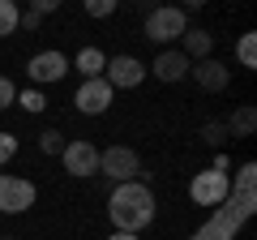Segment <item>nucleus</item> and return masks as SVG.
I'll return each mask as SVG.
<instances>
[{
    "label": "nucleus",
    "instance_id": "21",
    "mask_svg": "<svg viewBox=\"0 0 257 240\" xmlns=\"http://www.w3.org/2000/svg\"><path fill=\"white\" fill-rule=\"evenodd\" d=\"M18 103H22L26 111H43V107H47V99H43L39 90H22V94H18Z\"/></svg>",
    "mask_w": 257,
    "mask_h": 240
},
{
    "label": "nucleus",
    "instance_id": "15",
    "mask_svg": "<svg viewBox=\"0 0 257 240\" xmlns=\"http://www.w3.org/2000/svg\"><path fill=\"white\" fill-rule=\"evenodd\" d=\"M223 125H227V133H236V138H253L257 111L253 107H240V111H231V120H223Z\"/></svg>",
    "mask_w": 257,
    "mask_h": 240
},
{
    "label": "nucleus",
    "instance_id": "22",
    "mask_svg": "<svg viewBox=\"0 0 257 240\" xmlns=\"http://www.w3.org/2000/svg\"><path fill=\"white\" fill-rule=\"evenodd\" d=\"M13 155H18V138H13V133H0V167L9 163Z\"/></svg>",
    "mask_w": 257,
    "mask_h": 240
},
{
    "label": "nucleus",
    "instance_id": "4",
    "mask_svg": "<svg viewBox=\"0 0 257 240\" xmlns=\"http://www.w3.org/2000/svg\"><path fill=\"white\" fill-rule=\"evenodd\" d=\"M184 30H189V13L184 9H155L146 18V26H142V35L163 47V43H172V39H180Z\"/></svg>",
    "mask_w": 257,
    "mask_h": 240
},
{
    "label": "nucleus",
    "instance_id": "25",
    "mask_svg": "<svg viewBox=\"0 0 257 240\" xmlns=\"http://www.w3.org/2000/svg\"><path fill=\"white\" fill-rule=\"evenodd\" d=\"M56 5H60V0H35V5H30V9H35V13H52Z\"/></svg>",
    "mask_w": 257,
    "mask_h": 240
},
{
    "label": "nucleus",
    "instance_id": "7",
    "mask_svg": "<svg viewBox=\"0 0 257 240\" xmlns=\"http://www.w3.org/2000/svg\"><path fill=\"white\" fill-rule=\"evenodd\" d=\"M142 77H146V65L138 56H111L107 69H103V82L111 90H133V86H142Z\"/></svg>",
    "mask_w": 257,
    "mask_h": 240
},
{
    "label": "nucleus",
    "instance_id": "14",
    "mask_svg": "<svg viewBox=\"0 0 257 240\" xmlns=\"http://www.w3.org/2000/svg\"><path fill=\"white\" fill-rule=\"evenodd\" d=\"M103 69H107V56L99 52V47H82L77 52V73L90 82V77H103Z\"/></svg>",
    "mask_w": 257,
    "mask_h": 240
},
{
    "label": "nucleus",
    "instance_id": "5",
    "mask_svg": "<svg viewBox=\"0 0 257 240\" xmlns=\"http://www.w3.org/2000/svg\"><path fill=\"white\" fill-rule=\"evenodd\" d=\"M35 185L30 180H22V176H9V172H0V210L5 214H22L35 206Z\"/></svg>",
    "mask_w": 257,
    "mask_h": 240
},
{
    "label": "nucleus",
    "instance_id": "11",
    "mask_svg": "<svg viewBox=\"0 0 257 240\" xmlns=\"http://www.w3.org/2000/svg\"><path fill=\"white\" fill-rule=\"evenodd\" d=\"M64 73H69L64 52H39V56L26 60V77H30V82H60Z\"/></svg>",
    "mask_w": 257,
    "mask_h": 240
},
{
    "label": "nucleus",
    "instance_id": "24",
    "mask_svg": "<svg viewBox=\"0 0 257 240\" xmlns=\"http://www.w3.org/2000/svg\"><path fill=\"white\" fill-rule=\"evenodd\" d=\"M39 22H43V13L26 9V13H22V22H18V26H26V30H39Z\"/></svg>",
    "mask_w": 257,
    "mask_h": 240
},
{
    "label": "nucleus",
    "instance_id": "20",
    "mask_svg": "<svg viewBox=\"0 0 257 240\" xmlns=\"http://www.w3.org/2000/svg\"><path fill=\"white\" fill-rule=\"evenodd\" d=\"M86 13L90 18H111L116 13V0H86Z\"/></svg>",
    "mask_w": 257,
    "mask_h": 240
},
{
    "label": "nucleus",
    "instance_id": "1",
    "mask_svg": "<svg viewBox=\"0 0 257 240\" xmlns=\"http://www.w3.org/2000/svg\"><path fill=\"white\" fill-rule=\"evenodd\" d=\"M253 210H257V163H244L236 172V180H231L227 197L214 206V214L189 240H236L240 227L253 219Z\"/></svg>",
    "mask_w": 257,
    "mask_h": 240
},
{
    "label": "nucleus",
    "instance_id": "2",
    "mask_svg": "<svg viewBox=\"0 0 257 240\" xmlns=\"http://www.w3.org/2000/svg\"><path fill=\"white\" fill-rule=\"evenodd\" d=\"M107 214H111V223H116V231L138 236V231L150 227V219H155V193H150L142 180L116 185L111 197H107Z\"/></svg>",
    "mask_w": 257,
    "mask_h": 240
},
{
    "label": "nucleus",
    "instance_id": "26",
    "mask_svg": "<svg viewBox=\"0 0 257 240\" xmlns=\"http://www.w3.org/2000/svg\"><path fill=\"white\" fill-rule=\"evenodd\" d=\"M107 240H138V236H124V231H116V236H107Z\"/></svg>",
    "mask_w": 257,
    "mask_h": 240
},
{
    "label": "nucleus",
    "instance_id": "3",
    "mask_svg": "<svg viewBox=\"0 0 257 240\" xmlns=\"http://www.w3.org/2000/svg\"><path fill=\"white\" fill-rule=\"evenodd\" d=\"M99 172L107 176V180H116V185H128V180H142V159L138 150H128V146H107L99 150Z\"/></svg>",
    "mask_w": 257,
    "mask_h": 240
},
{
    "label": "nucleus",
    "instance_id": "10",
    "mask_svg": "<svg viewBox=\"0 0 257 240\" xmlns=\"http://www.w3.org/2000/svg\"><path fill=\"white\" fill-rule=\"evenodd\" d=\"M189 77L202 90H210V94H219V90H227V82H231V69L223 65V60H214V56H206V60H193L189 65Z\"/></svg>",
    "mask_w": 257,
    "mask_h": 240
},
{
    "label": "nucleus",
    "instance_id": "27",
    "mask_svg": "<svg viewBox=\"0 0 257 240\" xmlns=\"http://www.w3.org/2000/svg\"><path fill=\"white\" fill-rule=\"evenodd\" d=\"M0 240H18V236H0Z\"/></svg>",
    "mask_w": 257,
    "mask_h": 240
},
{
    "label": "nucleus",
    "instance_id": "17",
    "mask_svg": "<svg viewBox=\"0 0 257 240\" xmlns=\"http://www.w3.org/2000/svg\"><path fill=\"white\" fill-rule=\"evenodd\" d=\"M236 56H240V65H244V69H257V35H240Z\"/></svg>",
    "mask_w": 257,
    "mask_h": 240
},
{
    "label": "nucleus",
    "instance_id": "16",
    "mask_svg": "<svg viewBox=\"0 0 257 240\" xmlns=\"http://www.w3.org/2000/svg\"><path fill=\"white\" fill-rule=\"evenodd\" d=\"M18 22H22V9L13 5V0H0V39L13 35V30H18Z\"/></svg>",
    "mask_w": 257,
    "mask_h": 240
},
{
    "label": "nucleus",
    "instance_id": "19",
    "mask_svg": "<svg viewBox=\"0 0 257 240\" xmlns=\"http://www.w3.org/2000/svg\"><path fill=\"white\" fill-rule=\"evenodd\" d=\"M39 150H43V155H60V150H64L60 129H43V133H39Z\"/></svg>",
    "mask_w": 257,
    "mask_h": 240
},
{
    "label": "nucleus",
    "instance_id": "8",
    "mask_svg": "<svg viewBox=\"0 0 257 240\" xmlns=\"http://www.w3.org/2000/svg\"><path fill=\"white\" fill-rule=\"evenodd\" d=\"M60 159H64V172L69 176H94L99 172V150H94V142H86V138L64 142Z\"/></svg>",
    "mask_w": 257,
    "mask_h": 240
},
{
    "label": "nucleus",
    "instance_id": "12",
    "mask_svg": "<svg viewBox=\"0 0 257 240\" xmlns=\"http://www.w3.org/2000/svg\"><path fill=\"white\" fill-rule=\"evenodd\" d=\"M189 56L176 47V52H159L155 56V65H146V73H155L159 82H180V77H189Z\"/></svg>",
    "mask_w": 257,
    "mask_h": 240
},
{
    "label": "nucleus",
    "instance_id": "9",
    "mask_svg": "<svg viewBox=\"0 0 257 240\" xmlns=\"http://www.w3.org/2000/svg\"><path fill=\"white\" fill-rule=\"evenodd\" d=\"M111 94H116V90H111L103 77H90V82L77 86L73 103H77V111H86V116H103V111L111 107Z\"/></svg>",
    "mask_w": 257,
    "mask_h": 240
},
{
    "label": "nucleus",
    "instance_id": "13",
    "mask_svg": "<svg viewBox=\"0 0 257 240\" xmlns=\"http://www.w3.org/2000/svg\"><path fill=\"white\" fill-rule=\"evenodd\" d=\"M180 43H184L180 52L189 56V60H206V56L214 52V35H210V30H202V26H189L180 35Z\"/></svg>",
    "mask_w": 257,
    "mask_h": 240
},
{
    "label": "nucleus",
    "instance_id": "6",
    "mask_svg": "<svg viewBox=\"0 0 257 240\" xmlns=\"http://www.w3.org/2000/svg\"><path fill=\"white\" fill-rule=\"evenodd\" d=\"M227 189H231L227 172H214V167H206V172H197V176H193L189 197H193L197 206H219L223 197H227Z\"/></svg>",
    "mask_w": 257,
    "mask_h": 240
},
{
    "label": "nucleus",
    "instance_id": "23",
    "mask_svg": "<svg viewBox=\"0 0 257 240\" xmlns=\"http://www.w3.org/2000/svg\"><path fill=\"white\" fill-rule=\"evenodd\" d=\"M9 103H18V86H13L9 77H0V111L9 107Z\"/></svg>",
    "mask_w": 257,
    "mask_h": 240
},
{
    "label": "nucleus",
    "instance_id": "18",
    "mask_svg": "<svg viewBox=\"0 0 257 240\" xmlns=\"http://www.w3.org/2000/svg\"><path fill=\"white\" fill-rule=\"evenodd\" d=\"M227 138H231V133H227L223 120H206V125H202V142H206V146H223Z\"/></svg>",
    "mask_w": 257,
    "mask_h": 240
}]
</instances>
